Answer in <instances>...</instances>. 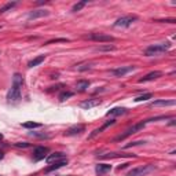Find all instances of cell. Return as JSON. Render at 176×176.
Segmentation results:
<instances>
[{
    "label": "cell",
    "instance_id": "cell-1",
    "mask_svg": "<svg viewBox=\"0 0 176 176\" xmlns=\"http://www.w3.org/2000/svg\"><path fill=\"white\" fill-rule=\"evenodd\" d=\"M23 77L19 73H15L13 77V85L7 92V101L10 103H15L21 99V92H22Z\"/></svg>",
    "mask_w": 176,
    "mask_h": 176
},
{
    "label": "cell",
    "instance_id": "cell-2",
    "mask_svg": "<svg viewBox=\"0 0 176 176\" xmlns=\"http://www.w3.org/2000/svg\"><path fill=\"white\" fill-rule=\"evenodd\" d=\"M172 44L169 41H165V43H160V44H154V46H150L144 50V55L146 57H154V55H160L168 51L171 48Z\"/></svg>",
    "mask_w": 176,
    "mask_h": 176
},
{
    "label": "cell",
    "instance_id": "cell-3",
    "mask_svg": "<svg viewBox=\"0 0 176 176\" xmlns=\"http://www.w3.org/2000/svg\"><path fill=\"white\" fill-rule=\"evenodd\" d=\"M147 124V121L144 120V121H140V123H138V124H135V125H132V127H129L128 129L125 131L124 133H121L120 136H117L116 138V140H124L125 138H128V136H131V135H133V133H136V132H139L140 129H143L144 128V125Z\"/></svg>",
    "mask_w": 176,
    "mask_h": 176
},
{
    "label": "cell",
    "instance_id": "cell-4",
    "mask_svg": "<svg viewBox=\"0 0 176 176\" xmlns=\"http://www.w3.org/2000/svg\"><path fill=\"white\" fill-rule=\"evenodd\" d=\"M151 171H154V165H140V167H136L133 169H131L127 173V176H146Z\"/></svg>",
    "mask_w": 176,
    "mask_h": 176
},
{
    "label": "cell",
    "instance_id": "cell-5",
    "mask_svg": "<svg viewBox=\"0 0 176 176\" xmlns=\"http://www.w3.org/2000/svg\"><path fill=\"white\" fill-rule=\"evenodd\" d=\"M88 40H92V41H96V43H113L116 39L110 34H103V33H92L87 36Z\"/></svg>",
    "mask_w": 176,
    "mask_h": 176
},
{
    "label": "cell",
    "instance_id": "cell-6",
    "mask_svg": "<svg viewBox=\"0 0 176 176\" xmlns=\"http://www.w3.org/2000/svg\"><path fill=\"white\" fill-rule=\"evenodd\" d=\"M138 19L136 15H125V17H121V18H118L114 22V26L116 28H128L132 22H135Z\"/></svg>",
    "mask_w": 176,
    "mask_h": 176
},
{
    "label": "cell",
    "instance_id": "cell-7",
    "mask_svg": "<svg viewBox=\"0 0 176 176\" xmlns=\"http://www.w3.org/2000/svg\"><path fill=\"white\" fill-rule=\"evenodd\" d=\"M48 153H50V149H48V147H44V146L34 147V150H33V160L34 161L44 160V158L47 157Z\"/></svg>",
    "mask_w": 176,
    "mask_h": 176
},
{
    "label": "cell",
    "instance_id": "cell-8",
    "mask_svg": "<svg viewBox=\"0 0 176 176\" xmlns=\"http://www.w3.org/2000/svg\"><path fill=\"white\" fill-rule=\"evenodd\" d=\"M63 160H68L66 158V154L65 153H61V151H57V153H53L47 157V164H55V163H59V161H63Z\"/></svg>",
    "mask_w": 176,
    "mask_h": 176
},
{
    "label": "cell",
    "instance_id": "cell-9",
    "mask_svg": "<svg viewBox=\"0 0 176 176\" xmlns=\"http://www.w3.org/2000/svg\"><path fill=\"white\" fill-rule=\"evenodd\" d=\"M50 15V11L48 10H33L28 14V19L32 21V19H37V18H43V17Z\"/></svg>",
    "mask_w": 176,
    "mask_h": 176
},
{
    "label": "cell",
    "instance_id": "cell-10",
    "mask_svg": "<svg viewBox=\"0 0 176 176\" xmlns=\"http://www.w3.org/2000/svg\"><path fill=\"white\" fill-rule=\"evenodd\" d=\"M135 70V66H121V68H117V69H113L112 73L116 76V77H123V76L128 74L129 72Z\"/></svg>",
    "mask_w": 176,
    "mask_h": 176
},
{
    "label": "cell",
    "instance_id": "cell-11",
    "mask_svg": "<svg viewBox=\"0 0 176 176\" xmlns=\"http://www.w3.org/2000/svg\"><path fill=\"white\" fill-rule=\"evenodd\" d=\"M163 76V72L160 70H156V72H150L149 74H146L144 77L139 78V83H147V81H151V80H156V78L161 77Z\"/></svg>",
    "mask_w": 176,
    "mask_h": 176
},
{
    "label": "cell",
    "instance_id": "cell-12",
    "mask_svg": "<svg viewBox=\"0 0 176 176\" xmlns=\"http://www.w3.org/2000/svg\"><path fill=\"white\" fill-rule=\"evenodd\" d=\"M99 105H101V99H88V101H84L80 103V106L83 109H92Z\"/></svg>",
    "mask_w": 176,
    "mask_h": 176
},
{
    "label": "cell",
    "instance_id": "cell-13",
    "mask_svg": "<svg viewBox=\"0 0 176 176\" xmlns=\"http://www.w3.org/2000/svg\"><path fill=\"white\" fill-rule=\"evenodd\" d=\"M114 124H116V120H110V121H108V123H105V124H103L102 127H99V128H96V129H95L94 132H92V133H91V135H89L88 138H89V139H92V138H94V136L99 135V133H101L102 131H105L106 128H108V127H110V125H114Z\"/></svg>",
    "mask_w": 176,
    "mask_h": 176
},
{
    "label": "cell",
    "instance_id": "cell-14",
    "mask_svg": "<svg viewBox=\"0 0 176 176\" xmlns=\"http://www.w3.org/2000/svg\"><path fill=\"white\" fill-rule=\"evenodd\" d=\"M84 129H85V127H84V125H74V127H72V128H69V129L66 131V132H65V135H66V136L78 135V133L84 132Z\"/></svg>",
    "mask_w": 176,
    "mask_h": 176
},
{
    "label": "cell",
    "instance_id": "cell-15",
    "mask_svg": "<svg viewBox=\"0 0 176 176\" xmlns=\"http://www.w3.org/2000/svg\"><path fill=\"white\" fill-rule=\"evenodd\" d=\"M112 171V165L110 164H98L95 167V172L98 175H105L108 173V172Z\"/></svg>",
    "mask_w": 176,
    "mask_h": 176
},
{
    "label": "cell",
    "instance_id": "cell-16",
    "mask_svg": "<svg viewBox=\"0 0 176 176\" xmlns=\"http://www.w3.org/2000/svg\"><path fill=\"white\" fill-rule=\"evenodd\" d=\"M128 113V110H127L125 108H113L110 109L108 113H106V116L110 117V116H124Z\"/></svg>",
    "mask_w": 176,
    "mask_h": 176
},
{
    "label": "cell",
    "instance_id": "cell-17",
    "mask_svg": "<svg viewBox=\"0 0 176 176\" xmlns=\"http://www.w3.org/2000/svg\"><path fill=\"white\" fill-rule=\"evenodd\" d=\"M175 101H167V99H160V101H153L150 103L151 108H157V106H175Z\"/></svg>",
    "mask_w": 176,
    "mask_h": 176
},
{
    "label": "cell",
    "instance_id": "cell-18",
    "mask_svg": "<svg viewBox=\"0 0 176 176\" xmlns=\"http://www.w3.org/2000/svg\"><path fill=\"white\" fill-rule=\"evenodd\" d=\"M65 165H68V160H63V161H59V163H55V164H51V167L46 168V172L48 173V172H53V171H57L59 169V168L65 167Z\"/></svg>",
    "mask_w": 176,
    "mask_h": 176
},
{
    "label": "cell",
    "instance_id": "cell-19",
    "mask_svg": "<svg viewBox=\"0 0 176 176\" xmlns=\"http://www.w3.org/2000/svg\"><path fill=\"white\" fill-rule=\"evenodd\" d=\"M44 59H46V55H39V57L33 58V59L28 63V66L29 68H36V66H39L40 63H43Z\"/></svg>",
    "mask_w": 176,
    "mask_h": 176
},
{
    "label": "cell",
    "instance_id": "cell-20",
    "mask_svg": "<svg viewBox=\"0 0 176 176\" xmlns=\"http://www.w3.org/2000/svg\"><path fill=\"white\" fill-rule=\"evenodd\" d=\"M88 87H89V81L88 80H78L77 84H76V88H77V91H80V92L85 91Z\"/></svg>",
    "mask_w": 176,
    "mask_h": 176
},
{
    "label": "cell",
    "instance_id": "cell-21",
    "mask_svg": "<svg viewBox=\"0 0 176 176\" xmlns=\"http://www.w3.org/2000/svg\"><path fill=\"white\" fill-rule=\"evenodd\" d=\"M22 127H23V128H28V129H33V128H40L41 124L33 123V121H28V123H23Z\"/></svg>",
    "mask_w": 176,
    "mask_h": 176
},
{
    "label": "cell",
    "instance_id": "cell-22",
    "mask_svg": "<svg viewBox=\"0 0 176 176\" xmlns=\"http://www.w3.org/2000/svg\"><path fill=\"white\" fill-rule=\"evenodd\" d=\"M17 6V2H11V3H7L6 6H3L2 8H0V14H4L6 11H8V10L14 8V7Z\"/></svg>",
    "mask_w": 176,
    "mask_h": 176
},
{
    "label": "cell",
    "instance_id": "cell-23",
    "mask_svg": "<svg viewBox=\"0 0 176 176\" xmlns=\"http://www.w3.org/2000/svg\"><path fill=\"white\" fill-rule=\"evenodd\" d=\"M116 47L114 46H110V44H108V46H102V47H96L95 51L96 53H102V51H114Z\"/></svg>",
    "mask_w": 176,
    "mask_h": 176
},
{
    "label": "cell",
    "instance_id": "cell-24",
    "mask_svg": "<svg viewBox=\"0 0 176 176\" xmlns=\"http://www.w3.org/2000/svg\"><path fill=\"white\" fill-rule=\"evenodd\" d=\"M74 94L72 91H63L62 92V94H59V101H66V99H69V98H72V96H73Z\"/></svg>",
    "mask_w": 176,
    "mask_h": 176
},
{
    "label": "cell",
    "instance_id": "cell-25",
    "mask_svg": "<svg viewBox=\"0 0 176 176\" xmlns=\"http://www.w3.org/2000/svg\"><path fill=\"white\" fill-rule=\"evenodd\" d=\"M85 4H87V2H85V0H83V2H78V3H76V4L73 6V8H72V11H73V13L80 11V10L83 8V7H85Z\"/></svg>",
    "mask_w": 176,
    "mask_h": 176
},
{
    "label": "cell",
    "instance_id": "cell-26",
    "mask_svg": "<svg viewBox=\"0 0 176 176\" xmlns=\"http://www.w3.org/2000/svg\"><path fill=\"white\" fill-rule=\"evenodd\" d=\"M151 98H153V95H151L150 92H147V94H143V95H140V96H138V98H135V102H144V101L151 99Z\"/></svg>",
    "mask_w": 176,
    "mask_h": 176
},
{
    "label": "cell",
    "instance_id": "cell-27",
    "mask_svg": "<svg viewBox=\"0 0 176 176\" xmlns=\"http://www.w3.org/2000/svg\"><path fill=\"white\" fill-rule=\"evenodd\" d=\"M143 143H146L144 140H136V142H132V143H128L125 146V149H129V147H132V146H139V144H143Z\"/></svg>",
    "mask_w": 176,
    "mask_h": 176
},
{
    "label": "cell",
    "instance_id": "cell-28",
    "mask_svg": "<svg viewBox=\"0 0 176 176\" xmlns=\"http://www.w3.org/2000/svg\"><path fill=\"white\" fill-rule=\"evenodd\" d=\"M91 66H92V63H85V65H83V66H80V68H77L80 72H83V70H87V69H91Z\"/></svg>",
    "mask_w": 176,
    "mask_h": 176
},
{
    "label": "cell",
    "instance_id": "cell-29",
    "mask_svg": "<svg viewBox=\"0 0 176 176\" xmlns=\"http://www.w3.org/2000/svg\"><path fill=\"white\" fill-rule=\"evenodd\" d=\"M58 41H68L66 39H57V40H50V41H47L46 44H53V43H58Z\"/></svg>",
    "mask_w": 176,
    "mask_h": 176
},
{
    "label": "cell",
    "instance_id": "cell-30",
    "mask_svg": "<svg viewBox=\"0 0 176 176\" xmlns=\"http://www.w3.org/2000/svg\"><path fill=\"white\" fill-rule=\"evenodd\" d=\"M15 146H17V147H29L30 144H29V143H25V142H23V143H15Z\"/></svg>",
    "mask_w": 176,
    "mask_h": 176
},
{
    "label": "cell",
    "instance_id": "cell-31",
    "mask_svg": "<svg viewBox=\"0 0 176 176\" xmlns=\"http://www.w3.org/2000/svg\"><path fill=\"white\" fill-rule=\"evenodd\" d=\"M3 157H4V153H3V151L0 150V160H3Z\"/></svg>",
    "mask_w": 176,
    "mask_h": 176
},
{
    "label": "cell",
    "instance_id": "cell-32",
    "mask_svg": "<svg viewBox=\"0 0 176 176\" xmlns=\"http://www.w3.org/2000/svg\"><path fill=\"white\" fill-rule=\"evenodd\" d=\"M3 139V135H2V133H0V140H2Z\"/></svg>",
    "mask_w": 176,
    "mask_h": 176
}]
</instances>
